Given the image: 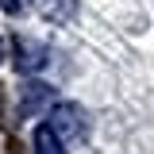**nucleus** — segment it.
Returning <instances> with one entry per match:
<instances>
[{
    "mask_svg": "<svg viewBox=\"0 0 154 154\" xmlns=\"http://www.w3.org/2000/svg\"><path fill=\"white\" fill-rule=\"evenodd\" d=\"M38 16L50 19V23H69L77 16V0H35Z\"/></svg>",
    "mask_w": 154,
    "mask_h": 154,
    "instance_id": "4",
    "label": "nucleus"
},
{
    "mask_svg": "<svg viewBox=\"0 0 154 154\" xmlns=\"http://www.w3.org/2000/svg\"><path fill=\"white\" fill-rule=\"evenodd\" d=\"M50 127L62 143H69V139H81L85 135V112L77 108V104H54L50 108Z\"/></svg>",
    "mask_w": 154,
    "mask_h": 154,
    "instance_id": "1",
    "label": "nucleus"
},
{
    "mask_svg": "<svg viewBox=\"0 0 154 154\" xmlns=\"http://www.w3.org/2000/svg\"><path fill=\"white\" fill-rule=\"evenodd\" d=\"M0 8H4V12H12V16H16L19 8H23V4H19V0H0Z\"/></svg>",
    "mask_w": 154,
    "mask_h": 154,
    "instance_id": "6",
    "label": "nucleus"
},
{
    "mask_svg": "<svg viewBox=\"0 0 154 154\" xmlns=\"http://www.w3.org/2000/svg\"><path fill=\"white\" fill-rule=\"evenodd\" d=\"M50 93H54V89H50V85H42V81L23 85V89H19V112H23V116H35L38 108L50 100Z\"/></svg>",
    "mask_w": 154,
    "mask_h": 154,
    "instance_id": "3",
    "label": "nucleus"
},
{
    "mask_svg": "<svg viewBox=\"0 0 154 154\" xmlns=\"http://www.w3.org/2000/svg\"><path fill=\"white\" fill-rule=\"evenodd\" d=\"M35 154H66V143L54 135V127H50V123L35 127Z\"/></svg>",
    "mask_w": 154,
    "mask_h": 154,
    "instance_id": "5",
    "label": "nucleus"
},
{
    "mask_svg": "<svg viewBox=\"0 0 154 154\" xmlns=\"http://www.w3.org/2000/svg\"><path fill=\"white\" fill-rule=\"evenodd\" d=\"M46 66V46L35 38H16V69L19 73H35Z\"/></svg>",
    "mask_w": 154,
    "mask_h": 154,
    "instance_id": "2",
    "label": "nucleus"
}]
</instances>
